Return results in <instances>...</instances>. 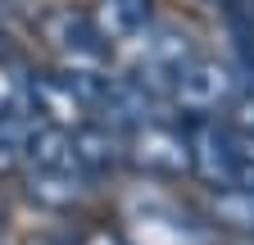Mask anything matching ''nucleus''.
Segmentation results:
<instances>
[{"label":"nucleus","mask_w":254,"mask_h":245,"mask_svg":"<svg viewBox=\"0 0 254 245\" xmlns=\"http://www.w3.org/2000/svg\"><path fill=\"white\" fill-rule=\"evenodd\" d=\"M5 14H9V0H0V18H5Z\"/></svg>","instance_id":"obj_16"},{"label":"nucleus","mask_w":254,"mask_h":245,"mask_svg":"<svg viewBox=\"0 0 254 245\" xmlns=\"http://www.w3.org/2000/svg\"><path fill=\"white\" fill-rule=\"evenodd\" d=\"M73 150H77V164L91 177H100V173H109V168H118L127 159V136L105 127L100 118H91V122H82V127L73 132Z\"/></svg>","instance_id":"obj_10"},{"label":"nucleus","mask_w":254,"mask_h":245,"mask_svg":"<svg viewBox=\"0 0 254 245\" xmlns=\"http://www.w3.org/2000/svg\"><path fill=\"white\" fill-rule=\"evenodd\" d=\"M77 245H132V241H127L123 232H109V227H91Z\"/></svg>","instance_id":"obj_13"},{"label":"nucleus","mask_w":254,"mask_h":245,"mask_svg":"<svg viewBox=\"0 0 254 245\" xmlns=\"http://www.w3.org/2000/svg\"><path fill=\"white\" fill-rule=\"evenodd\" d=\"M91 23L105 46H136L145 37V27L154 23V9L150 0H100L91 9Z\"/></svg>","instance_id":"obj_9"},{"label":"nucleus","mask_w":254,"mask_h":245,"mask_svg":"<svg viewBox=\"0 0 254 245\" xmlns=\"http://www.w3.org/2000/svg\"><path fill=\"white\" fill-rule=\"evenodd\" d=\"M41 37L50 41V50L59 55V68H105L109 46L100 41L91 14H77L73 5L50 9L41 18Z\"/></svg>","instance_id":"obj_5"},{"label":"nucleus","mask_w":254,"mask_h":245,"mask_svg":"<svg viewBox=\"0 0 254 245\" xmlns=\"http://www.w3.org/2000/svg\"><path fill=\"white\" fill-rule=\"evenodd\" d=\"M186 132H190V164H195L190 173H195L213 195L218 191H241V186H250V182H245L241 136L222 118H195V122H186Z\"/></svg>","instance_id":"obj_2"},{"label":"nucleus","mask_w":254,"mask_h":245,"mask_svg":"<svg viewBox=\"0 0 254 245\" xmlns=\"http://www.w3.org/2000/svg\"><path fill=\"white\" fill-rule=\"evenodd\" d=\"M32 114L64 132H77L82 122H91V105L73 91L64 73H32Z\"/></svg>","instance_id":"obj_6"},{"label":"nucleus","mask_w":254,"mask_h":245,"mask_svg":"<svg viewBox=\"0 0 254 245\" xmlns=\"http://www.w3.org/2000/svg\"><path fill=\"white\" fill-rule=\"evenodd\" d=\"M222 122H227V127H232L241 141H250V136H254V82H245V86H241V96L227 105Z\"/></svg>","instance_id":"obj_12"},{"label":"nucleus","mask_w":254,"mask_h":245,"mask_svg":"<svg viewBox=\"0 0 254 245\" xmlns=\"http://www.w3.org/2000/svg\"><path fill=\"white\" fill-rule=\"evenodd\" d=\"M132 50V77L141 86H150L159 100H168L173 96V82L200 59V41L186 32V27L177 23H150L145 27V37L136 46H127Z\"/></svg>","instance_id":"obj_1"},{"label":"nucleus","mask_w":254,"mask_h":245,"mask_svg":"<svg viewBox=\"0 0 254 245\" xmlns=\"http://www.w3.org/2000/svg\"><path fill=\"white\" fill-rule=\"evenodd\" d=\"M127 164H136L141 173H154V177H186L195 168L190 164V132L154 118L127 136Z\"/></svg>","instance_id":"obj_4"},{"label":"nucleus","mask_w":254,"mask_h":245,"mask_svg":"<svg viewBox=\"0 0 254 245\" xmlns=\"http://www.w3.org/2000/svg\"><path fill=\"white\" fill-rule=\"evenodd\" d=\"M159 105H164V100L127 73V77H114L105 105L95 109V114H100V122H105V127H114L118 136H132L136 127H145V122L159 118Z\"/></svg>","instance_id":"obj_7"},{"label":"nucleus","mask_w":254,"mask_h":245,"mask_svg":"<svg viewBox=\"0 0 254 245\" xmlns=\"http://www.w3.org/2000/svg\"><path fill=\"white\" fill-rule=\"evenodd\" d=\"M241 86H245V77L236 73V64L200 55L195 64L173 82L168 105L182 109L190 122H195V118H218V114H227V105L241 96Z\"/></svg>","instance_id":"obj_3"},{"label":"nucleus","mask_w":254,"mask_h":245,"mask_svg":"<svg viewBox=\"0 0 254 245\" xmlns=\"http://www.w3.org/2000/svg\"><path fill=\"white\" fill-rule=\"evenodd\" d=\"M23 195L50 213H68L91 195V173H82V168H23Z\"/></svg>","instance_id":"obj_8"},{"label":"nucleus","mask_w":254,"mask_h":245,"mask_svg":"<svg viewBox=\"0 0 254 245\" xmlns=\"http://www.w3.org/2000/svg\"><path fill=\"white\" fill-rule=\"evenodd\" d=\"M5 227H9V204L0 200V236H5Z\"/></svg>","instance_id":"obj_15"},{"label":"nucleus","mask_w":254,"mask_h":245,"mask_svg":"<svg viewBox=\"0 0 254 245\" xmlns=\"http://www.w3.org/2000/svg\"><path fill=\"white\" fill-rule=\"evenodd\" d=\"M32 109V73L18 68L14 59H0V118Z\"/></svg>","instance_id":"obj_11"},{"label":"nucleus","mask_w":254,"mask_h":245,"mask_svg":"<svg viewBox=\"0 0 254 245\" xmlns=\"http://www.w3.org/2000/svg\"><path fill=\"white\" fill-rule=\"evenodd\" d=\"M14 168H23V150L9 145V141H0V173H14Z\"/></svg>","instance_id":"obj_14"}]
</instances>
